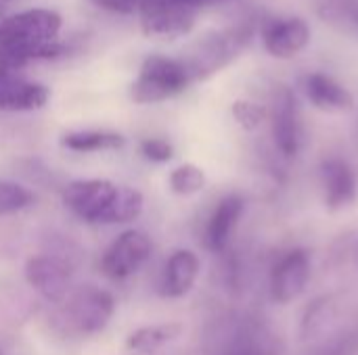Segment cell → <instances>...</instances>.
Segmentation results:
<instances>
[{
	"label": "cell",
	"instance_id": "obj_1",
	"mask_svg": "<svg viewBox=\"0 0 358 355\" xmlns=\"http://www.w3.org/2000/svg\"><path fill=\"white\" fill-rule=\"evenodd\" d=\"M61 25V15L48 8H27L0 19V63L17 69L31 61L63 56Z\"/></svg>",
	"mask_w": 358,
	"mask_h": 355
},
{
	"label": "cell",
	"instance_id": "obj_21",
	"mask_svg": "<svg viewBox=\"0 0 358 355\" xmlns=\"http://www.w3.org/2000/svg\"><path fill=\"white\" fill-rule=\"evenodd\" d=\"M34 203V195L10 180H0V216H10L17 213Z\"/></svg>",
	"mask_w": 358,
	"mask_h": 355
},
{
	"label": "cell",
	"instance_id": "obj_12",
	"mask_svg": "<svg viewBox=\"0 0 358 355\" xmlns=\"http://www.w3.org/2000/svg\"><path fill=\"white\" fill-rule=\"evenodd\" d=\"M50 98L44 84L23 80L15 69H0V111H38Z\"/></svg>",
	"mask_w": 358,
	"mask_h": 355
},
{
	"label": "cell",
	"instance_id": "obj_18",
	"mask_svg": "<svg viewBox=\"0 0 358 355\" xmlns=\"http://www.w3.org/2000/svg\"><path fill=\"white\" fill-rule=\"evenodd\" d=\"M182 335V324L178 322H164V324H153V326H143L136 328L134 333L128 335L126 347L136 354H155L168 343L176 341Z\"/></svg>",
	"mask_w": 358,
	"mask_h": 355
},
{
	"label": "cell",
	"instance_id": "obj_27",
	"mask_svg": "<svg viewBox=\"0 0 358 355\" xmlns=\"http://www.w3.org/2000/svg\"><path fill=\"white\" fill-rule=\"evenodd\" d=\"M355 23L358 25V0H355V4H352V8H350V15H348Z\"/></svg>",
	"mask_w": 358,
	"mask_h": 355
},
{
	"label": "cell",
	"instance_id": "obj_4",
	"mask_svg": "<svg viewBox=\"0 0 358 355\" xmlns=\"http://www.w3.org/2000/svg\"><path fill=\"white\" fill-rule=\"evenodd\" d=\"M65 320L82 335H96L107 328L115 314V299L109 291L84 285L63 301Z\"/></svg>",
	"mask_w": 358,
	"mask_h": 355
},
{
	"label": "cell",
	"instance_id": "obj_29",
	"mask_svg": "<svg viewBox=\"0 0 358 355\" xmlns=\"http://www.w3.org/2000/svg\"><path fill=\"white\" fill-rule=\"evenodd\" d=\"M2 67H4V65H2V63H0V69H2ZM8 69H10V67H8Z\"/></svg>",
	"mask_w": 358,
	"mask_h": 355
},
{
	"label": "cell",
	"instance_id": "obj_10",
	"mask_svg": "<svg viewBox=\"0 0 358 355\" xmlns=\"http://www.w3.org/2000/svg\"><path fill=\"white\" fill-rule=\"evenodd\" d=\"M273 138L279 153L287 159L296 157L302 146V121L296 96L289 88L281 86L273 105Z\"/></svg>",
	"mask_w": 358,
	"mask_h": 355
},
{
	"label": "cell",
	"instance_id": "obj_16",
	"mask_svg": "<svg viewBox=\"0 0 358 355\" xmlns=\"http://www.w3.org/2000/svg\"><path fill=\"white\" fill-rule=\"evenodd\" d=\"M308 100L325 113H346L355 107L352 92L327 73H310L304 80Z\"/></svg>",
	"mask_w": 358,
	"mask_h": 355
},
{
	"label": "cell",
	"instance_id": "obj_5",
	"mask_svg": "<svg viewBox=\"0 0 358 355\" xmlns=\"http://www.w3.org/2000/svg\"><path fill=\"white\" fill-rule=\"evenodd\" d=\"M151 249V239L143 230H124L103 253L101 272L109 280H126L147 264Z\"/></svg>",
	"mask_w": 358,
	"mask_h": 355
},
{
	"label": "cell",
	"instance_id": "obj_14",
	"mask_svg": "<svg viewBox=\"0 0 358 355\" xmlns=\"http://www.w3.org/2000/svg\"><path fill=\"white\" fill-rule=\"evenodd\" d=\"M243 199L239 195H229L218 201L216 209L212 211L208 226H206V247L212 253H222L231 245V239L237 230V224L243 216Z\"/></svg>",
	"mask_w": 358,
	"mask_h": 355
},
{
	"label": "cell",
	"instance_id": "obj_2",
	"mask_svg": "<svg viewBox=\"0 0 358 355\" xmlns=\"http://www.w3.org/2000/svg\"><path fill=\"white\" fill-rule=\"evenodd\" d=\"M193 82L185 61L151 54L143 61L136 80L132 82L130 96L136 105H155L178 96Z\"/></svg>",
	"mask_w": 358,
	"mask_h": 355
},
{
	"label": "cell",
	"instance_id": "obj_15",
	"mask_svg": "<svg viewBox=\"0 0 358 355\" xmlns=\"http://www.w3.org/2000/svg\"><path fill=\"white\" fill-rule=\"evenodd\" d=\"M199 272H201V262L197 253L191 249H176L166 262L162 295L168 299H180L189 295L199 278Z\"/></svg>",
	"mask_w": 358,
	"mask_h": 355
},
{
	"label": "cell",
	"instance_id": "obj_7",
	"mask_svg": "<svg viewBox=\"0 0 358 355\" xmlns=\"http://www.w3.org/2000/svg\"><path fill=\"white\" fill-rule=\"evenodd\" d=\"M141 27L153 40H178L187 36L197 19V13L170 0H147L138 13Z\"/></svg>",
	"mask_w": 358,
	"mask_h": 355
},
{
	"label": "cell",
	"instance_id": "obj_11",
	"mask_svg": "<svg viewBox=\"0 0 358 355\" xmlns=\"http://www.w3.org/2000/svg\"><path fill=\"white\" fill-rule=\"evenodd\" d=\"M310 42V27L302 17L273 19L262 27V44L275 59H292Z\"/></svg>",
	"mask_w": 358,
	"mask_h": 355
},
{
	"label": "cell",
	"instance_id": "obj_8",
	"mask_svg": "<svg viewBox=\"0 0 358 355\" xmlns=\"http://www.w3.org/2000/svg\"><path fill=\"white\" fill-rule=\"evenodd\" d=\"M25 282L46 301L63 303L69 297L71 289V270L69 266L52 255H34L23 268Z\"/></svg>",
	"mask_w": 358,
	"mask_h": 355
},
{
	"label": "cell",
	"instance_id": "obj_9",
	"mask_svg": "<svg viewBox=\"0 0 358 355\" xmlns=\"http://www.w3.org/2000/svg\"><path fill=\"white\" fill-rule=\"evenodd\" d=\"M313 274L310 255L304 249H292L275 266L271 274V297L279 305L294 303L300 299L308 287Z\"/></svg>",
	"mask_w": 358,
	"mask_h": 355
},
{
	"label": "cell",
	"instance_id": "obj_28",
	"mask_svg": "<svg viewBox=\"0 0 358 355\" xmlns=\"http://www.w3.org/2000/svg\"><path fill=\"white\" fill-rule=\"evenodd\" d=\"M0 2H13V0H0Z\"/></svg>",
	"mask_w": 358,
	"mask_h": 355
},
{
	"label": "cell",
	"instance_id": "obj_19",
	"mask_svg": "<svg viewBox=\"0 0 358 355\" xmlns=\"http://www.w3.org/2000/svg\"><path fill=\"white\" fill-rule=\"evenodd\" d=\"M145 209V197L141 190L132 188V186H126V184H120L117 186V192L113 197V201L109 203L103 220H101V226H117V224H130L134 220L141 218Z\"/></svg>",
	"mask_w": 358,
	"mask_h": 355
},
{
	"label": "cell",
	"instance_id": "obj_23",
	"mask_svg": "<svg viewBox=\"0 0 358 355\" xmlns=\"http://www.w3.org/2000/svg\"><path fill=\"white\" fill-rule=\"evenodd\" d=\"M329 318H331V303L327 299L315 301V305L308 308V312H306V316L302 320V333H304V337L308 339V337L321 333L327 326Z\"/></svg>",
	"mask_w": 358,
	"mask_h": 355
},
{
	"label": "cell",
	"instance_id": "obj_24",
	"mask_svg": "<svg viewBox=\"0 0 358 355\" xmlns=\"http://www.w3.org/2000/svg\"><path fill=\"white\" fill-rule=\"evenodd\" d=\"M141 153L151 163H168L174 157V146L166 138H145L141 140Z\"/></svg>",
	"mask_w": 358,
	"mask_h": 355
},
{
	"label": "cell",
	"instance_id": "obj_26",
	"mask_svg": "<svg viewBox=\"0 0 358 355\" xmlns=\"http://www.w3.org/2000/svg\"><path fill=\"white\" fill-rule=\"evenodd\" d=\"M170 2H174V4H180V6H185V8H191V10H199V8H203V6H212V4H218V2H222V0H170Z\"/></svg>",
	"mask_w": 358,
	"mask_h": 355
},
{
	"label": "cell",
	"instance_id": "obj_6",
	"mask_svg": "<svg viewBox=\"0 0 358 355\" xmlns=\"http://www.w3.org/2000/svg\"><path fill=\"white\" fill-rule=\"evenodd\" d=\"M115 182L105 178L73 180L63 190V205L82 222L101 226V220L117 192Z\"/></svg>",
	"mask_w": 358,
	"mask_h": 355
},
{
	"label": "cell",
	"instance_id": "obj_3",
	"mask_svg": "<svg viewBox=\"0 0 358 355\" xmlns=\"http://www.w3.org/2000/svg\"><path fill=\"white\" fill-rule=\"evenodd\" d=\"M252 36L254 31L250 25H235L206 36V40H201L199 46L193 50L191 59L185 61L193 82L206 80L235 61L248 48Z\"/></svg>",
	"mask_w": 358,
	"mask_h": 355
},
{
	"label": "cell",
	"instance_id": "obj_22",
	"mask_svg": "<svg viewBox=\"0 0 358 355\" xmlns=\"http://www.w3.org/2000/svg\"><path fill=\"white\" fill-rule=\"evenodd\" d=\"M231 113L243 130H256L266 117V109L262 105H258L254 100H243V98L233 103Z\"/></svg>",
	"mask_w": 358,
	"mask_h": 355
},
{
	"label": "cell",
	"instance_id": "obj_20",
	"mask_svg": "<svg viewBox=\"0 0 358 355\" xmlns=\"http://www.w3.org/2000/svg\"><path fill=\"white\" fill-rule=\"evenodd\" d=\"M206 172L195 163H182L174 167L168 176V186L178 197H191L206 188Z\"/></svg>",
	"mask_w": 358,
	"mask_h": 355
},
{
	"label": "cell",
	"instance_id": "obj_13",
	"mask_svg": "<svg viewBox=\"0 0 358 355\" xmlns=\"http://www.w3.org/2000/svg\"><path fill=\"white\" fill-rule=\"evenodd\" d=\"M321 186L325 195V205L331 211L344 209L357 201L358 186L355 169L348 161L340 157H331L321 163Z\"/></svg>",
	"mask_w": 358,
	"mask_h": 355
},
{
	"label": "cell",
	"instance_id": "obj_25",
	"mask_svg": "<svg viewBox=\"0 0 358 355\" xmlns=\"http://www.w3.org/2000/svg\"><path fill=\"white\" fill-rule=\"evenodd\" d=\"M92 2L115 15H134V13H141L147 0H92Z\"/></svg>",
	"mask_w": 358,
	"mask_h": 355
},
{
	"label": "cell",
	"instance_id": "obj_17",
	"mask_svg": "<svg viewBox=\"0 0 358 355\" xmlns=\"http://www.w3.org/2000/svg\"><path fill=\"white\" fill-rule=\"evenodd\" d=\"M61 146L73 153H96V151H117L126 146V138L117 132L105 130H76L61 136Z\"/></svg>",
	"mask_w": 358,
	"mask_h": 355
}]
</instances>
